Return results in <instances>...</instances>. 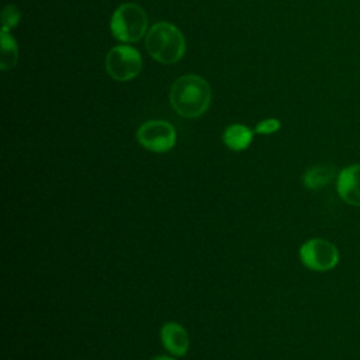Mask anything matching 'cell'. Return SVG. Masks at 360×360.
Masks as SVG:
<instances>
[{
	"label": "cell",
	"mask_w": 360,
	"mask_h": 360,
	"mask_svg": "<svg viewBox=\"0 0 360 360\" xmlns=\"http://www.w3.org/2000/svg\"><path fill=\"white\" fill-rule=\"evenodd\" d=\"M105 68L112 79L128 82L139 75L142 69V58L134 46L118 45L107 53Z\"/></svg>",
	"instance_id": "5b68a950"
},
{
	"label": "cell",
	"mask_w": 360,
	"mask_h": 360,
	"mask_svg": "<svg viewBox=\"0 0 360 360\" xmlns=\"http://www.w3.org/2000/svg\"><path fill=\"white\" fill-rule=\"evenodd\" d=\"M211 87L205 79L197 75L179 77L170 89V104L177 114L186 118L202 115L211 104Z\"/></svg>",
	"instance_id": "6da1fadb"
},
{
	"label": "cell",
	"mask_w": 360,
	"mask_h": 360,
	"mask_svg": "<svg viewBox=\"0 0 360 360\" xmlns=\"http://www.w3.org/2000/svg\"><path fill=\"white\" fill-rule=\"evenodd\" d=\"M18 60V48L14 38L4 30H1V58L0 66L3 70L13 69Z\"/></svg>",
	"instance_id": "8fae6325"
},
{
	"label": "cell",
	"mask_w": 360,
	"mask_h": 360,
	"mask_svg": "<svg viewBox=\"0 0 360 360\" xmlns=\"http://www.w3.org/2000/svg\"><path fill=\"white\" fill-rule=\"evenodd\" d=\"M336 190L346 204L360 207V163L346 166L338 173Z\"/></svg>",
	"instance_id": "52a82bcc"
},
{
	"label": "cell",
	"mask_w": 360,
	"mask_h": 360,
	"mask_svg": "<svg viewBox=\"0 0 360 360\" xmlns=\"http://www.w3.org/2000/svg\"><path fill=\"white\" fill-rule=\"evenodd\" d=\"M224 143L235 150V152H240L249 148V145L252 143L253 139V131L250 128H248L246 125L242 124H232L229 125L222 135Z\"/></svg>",
	"instance_id": "9c48e42d"
},
{
	"label": "cell",
	"mask_w": 360,
	"mask_h": 360,
	"mask_svg": "<svg viewBox=\"0 0 360 360\" xmlns=\"http://www.w3.org/2000/svg\"><path fill=\"white\" fill-rule=\"evenodd\" d=\"M148 28V17L143 8L135 3L121 4L112 14L110 30L115 39L121 42H136Z\"/></svg>",
	"instance_id": "3957f363"
},
{
	"label": "cell",
	"mask_w": 360,
	"mask_h": 360,
	"mask_svg": "<svg viewBox=\"0 0 360 360\" xmlns=\"http://www.w3.org/2000/svg\"><path fill=\"white\" fill-rule=\"evenodd\" d=\"M149 55L165 65L179 62L186 51V41L180 30L166 21L155 24L145 39Z\"/></svg>",
	"instance_id": "7a4b0ae2"
},
{
	"label": "cell",
	"mask_w": 360,
	"mask_h": 360,
	"mask_svg": "<svg viewBox=\"0 0 360 360\" xmlns=\"http://www.w3.org/2000/svg\"><path fill=\"white\" fill-rule=\"evenodd\" d=\"M278 128H280V121H278V120H276V118H267V120L260 121V122L256 125L255 132L267 135V134L276 132Z\"/></svg>",
	"instance_id": "4fadbf2b"
},
{
	"label": "cell",
	"mask_w": 360,
	"mask_h": 360,
	"mask_svg": "<svg viewBox=\"0 0 360 360\" xmlns=\"http://www.w3.org/2000/svg\"><path fill=\"white\" fill-rule=\"evenodd\" d=\"M136 139L145 149L155 153H165L173 149L176 143V129L167 121L152 120L138 128Z\"/></svg>",
	"instance_id": "8992f818"
},
{
	"label": "cell",
	"mask_w": 360,
	"mask_h": 360,
	"mask_svg": "<svg viewBox=\"0 0 360 360\" xmlns=\"http://www.w3.org/2000/svg\"><path fill=\"white\" fill-rule=\"evenodd\" d=\"M20 18H21V13H20L18 7L14 6V4H8V6L3 10V14H1L3 30H4V31H8V30L17 27Z\"/></svg>",
	"instance_id": "7c38bea8"
},
{
	"label": "cell",
	"mask_w": 360,
	"mask_h": 360,
	"mask_svg": "<svg viewBox=\"0 0 360 360\" xmlns=\"http://www.w3.org/2000/svg\"><path fill=\"white\" fill-rule=\"evenodd\" d=\"M301 263L314 271H328L339 263L338 248L322 238H312L305 240L300 248Z\"/></svg>",
	"instance_id": "277c9868"
},
{
	"label": "cell",
	"mask_w": 360,
	"mask_h": 360,
	"mask_svg": "<svg viewBox=\"0 0 360 360\" xmlns=\"http://www.w3.org/2000/svg\"><path fill=\"white\" fill-rule=\"evenodd\" d=\"M160 339L165 349L174 356L183 357L188 352L190 338L184 326L177 322H166L160 329Z\"/></svg>",
	"instance_id": "ba28073f"
},
{
	"label": "cell",
	"mask_w": 360,
	"mask_h": 360,
	"mask_svg": "<svg viewBox=\"0 0 360 360\" xmlns=\"http://www.w3.org/2000/svg\"><path fill=\"white\" fill-rule=\"evenodd\" d=\"M335 179V169L330 166H312L302 174V183L308 190H319Z\"/></svg>",
	"instance_id": "30bf717a"
},
{
	"label": "cell",
	"mask_w": 360,
	"mask_h": 360,
	"mask_svg": "<svg viewBox=\"0 0 360 360\" xmlns=\"http://www.w3.org/2000/svg\"><path fill=\"white\" fill-rule=\"evenodd\" d=\"M150 360H176V359H173L170 356H156V357H153Z\"/></svg>",
	"instance_id": "5bb4252c"
}]
</instances>
